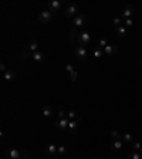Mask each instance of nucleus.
Masks as SVG:
<instances>
[{
    "label": "nucleus",
    "mask_w": 142,
    "mask_h": 159,
    "mask_svg": "<svg viewBox=\"0 0 142 159\" xmlns=\"http://www.w3.org/2000/svg\"><path fill=\"white\" fill-rule=\"evenodd\" d=\"M74 56H75L80 61H84L85 58L88 57V50H87L85 47H83V45H78V47L74 48Z\"/></svg>",
    "instance_id": "obj_1"
},
{
    "label": "nucleus",
    "mask_w": 142,
    "mask_h": 159,
    "mask_svg": "<svg viewBox=\"0 0 142 159\" xmlns=\"http://www.w3.org/2000/svg\"><path fill=\"white\" fill-rule=\"evenodd\" d=\"M90 41H91V36H90V33L88 32H81L77 36V43L80 45H83V47H85Z\"/></svg>",
    "instance_id": "obj_2"
},
{
    "label": "nucleus",
    "mask_w": 142,
    "mask_h": 159,
    "mask_svg": "<svg viewBox=\"0 0 142 159\" xmlns=\"http://www.w3.org/2000/svg\"><path fill=\"white\" fill-rule=\"evenodd\" d=\"M54 17V13L50 12L48 9H45V10H43V12L40 13V16H39V20H40V23H50L51 21V19Z\"/></svg>",
    "instance_id": "obj_3"
},
{
    "label": "nucleus",
    "mask_w": 142,
    "mask_h": 159,
    "mask_svg": "<svg viewBox=\"0 0 142 159\" xmlns=\"http://www.w3.org/2000/svg\"><path fill=\"white\" fill-rule=\"evenodd\" d=\"M64 14H65V17H72V16H77V14H78V6L75 4V3H71V4H68V6L65 7Z\"/></svg>",
    "instance_id": "obj_4"
},
{
    "label": "nucleus",
    "mask_w": 142,
    "mask_h": 159,
    "mask_svg": "<svg viewBox=\"0 0 142 159\" xmlns=\"http://www.w3.org/2000/svg\"><path fill=\"white\" fill-rule=\"evenodd\" d=\"M134 12H135V9H134V6H131V4H128V6L125 7L122 10V13H121V19H122V21L125 19H132V14H134Z\"/></svg>",
    "instance_id": "obj_5"
},
{
    "label": "nucleus",
    "mask_w": 142,
    "mask_h": 159,
    "mask_svg": "<svg viewBox=\"0 0 142 159\" xmlns=\"http://www.w3.org/2000/svg\"><path fill=\"white\" fill-rule=\"evenodd\" d=\"M47 7H48V10H50V12H53L54 14H56V12L61 9V1H60V0H53V1H48V3H47Z\"/></svg>",
    "instance_id": "obj_6"
},
{
    "label": "nucleus",
    "mask_w": 142,
    "mask_h": 159,
    "mask_svg": "<svg viewBox=\"0 0 142 159\" xmlns=\"http://www.w3.org/2000/svg\"><path fill=\"white\" fill-rule=\"evenodd\" d=\"M6 155H7V158H9V159H20L23 153L20 152L19 149H16V148H12V149H9V151H7Z\"/></svg>",
    "instance_id": "obj_7"
},
{
    "label": "nucleus",
    "mask_w": 142,
    "mask_h": 159,
    "mask_svg": "<svg viewBox=\"0 0 142 159\" xmlns=\"http://www.w3.org/2000/svg\"><path fill=\"white\" fill-rule=\"evenodd\" d=\"M85 20H87V19H85L84 14H77V16L74 17V21H72V23H74V27H75V29H78V27L84 26Z\"/></svg>",
    "instance_id": "obj_8"
},
{
    "label": "nucleus",
    "mask_w": 142,
    "mask_h": 159,
    "mask_svg": "<svg viewBox=\"0 0 142 159\" xmlns=\"http://www.w3.org/2000/svg\"><path fill=\"white\" fill-rule=\"evenodd\" d=\"M124 147V141L122 139H114L112 142H111V151H119V149H122Z\"/></svg>",
    "instance_id": "obj_9"
},
{
    "label": "nucleus",
    "mask_w": 142,
    "mask_h": 159,
    "mask_svg": "<svg viewBox=\"0 0 142 159\" xmlns=\"http://www.w3.org/2000/svg\"><path fill=\"white\" fill-rule=\"evenodd\" d=\"M31 60H34L36 63H43V61L45 60L44 53H41V51H36V53H33V54H31Z\"/></svg>",
    "instance_id": "obj_10"
},
{
    "label": "nucleus",
    "mask_w": 142,
    "mask_h": 159,
    "mask_svg": "<svg viewBox=\"0 0 142 159\" xmlns=\"http://www.w3.org/2000/svg\"><path fill=\"white\" fill-rule=\"evenodd\" d=\"M68 125H70V119H68V118H64V119H57V122H56V127H57L58 129H67V128H68Z\"/></svg>",
    "instance_id": "obj_11"
},
{
    "label": "nucleus",
    "mask_w": 142,
    "mask_h": 159,
    "mask_svg": "<svg viewBox=\"0 0 142 159\" xmlns=\"http://www.w3.org/2000/svg\"><path fill=\"white\" fill-rule=\"evenodd\" d=\"M115 33L118 37H125L127 36V33H128V27H125V26H119V27H115Z\"/></svg>",
    "instance_id": "obj_12"
},
{
    "label": "nucleus",
    "mask_w": 142,
    "mask_h": 159,
    "mask_svg": "<svg viewBox=\"0 0 142 159\" xmlns=\"http://www.w3.org/2000/svg\"><path fill=\"white\" fill-rule=\"evenodd\" d=\"M102 51H104V54H107V56H114V54H116V45L108 44Z\"/></svg>",
    "instance_id": "obj_13"
},
{
    "label": "nucleus",
    "mask_w": 142,
    "mask_h": 159,
    "mask_svg": "<svg viewBox=\"0 0 142 159\" xmlns=\"http://www.w3.org/2000/svg\"><path fill=\"white\" fill-rule=\"evenodd\" d=\"M57 149H58V147H56V145H47V147L44 148V151H45V153H48V155H54V153H57Z\"/></svg>",
    "instance_id": "obj_14"
},
{
    "label": "nucleus",
    "mask_w": 142,
    "mask_h": 159,
    "mask_svg": "<svg viewBox=\"0 0 142 159\" xmlns=\"http://www.w3.org/2000/svg\"><path fill=\"white\" fill-rule=\"evenodd\" d=\"M43 115H44V117H47V118H48V117H53V115H54V111H53L51 107L44 105V107H43Z\"/></svg>",
    "instance_id": "obj_15"
},
{
    "label": "nucleus",
    "mask_w": 142,
    "mask_h": 159,
    "mask_svg": "<svg viewBox=\"0 0 142 159\" xmlns=\"http://www.w3.org/2000/svg\"><path fill=\"white\" fill-rule=\"evenodd\" d=\"M121 139H122L125 144H132V142H134V136L131 134H128V132H125V134H122Z\"/></svg>",
    "instance_id": "obj_16"
},
{
    "label": "nucleus",
    "mask_w": 142,
    "mask_h": 159,
    "mask_svg": "<svg viewBox=\"0 0 142 159\" xmlns=\"http://www.w3.org/2000/svg\"><path fill=\"white\" fill-rule=\"evenodd\" d=\"M29 50L33 53H36V51H39V41H36V40H33L30 41V44H29Z\"/></svg>",
    "instance_id": "obj_17"
},
{
    "label": "nucleus",
    "mask_w": 142,
    "mask_h": 159,
    "mask_svg": "<svg viewBox=\"0 0 142 159\" xmlns=\"http://www.w3.org/2000/svg\"><path fill=\"white\" fill-rule=\"evenodd\" d=\"M3 75H4V80H7V81H13L14 78H16V74H14V73L10 70V68H9V70H7L6 73L3 74Z\"/></svg>",
    "instance_id": "obj_18"
},
{
    "label": "nucleus",
    "mask_w": 142,
    "mask_h": 159,
    "mask_svg": "<svg viewBox=\"0 0 142 159\" xmlns=\"http://www.w3.org/2000/svg\"><path fill=\"white\" fill-rule=\"evenodd\" d=\"M67 118H68L70 121H80V117L77 115L75 111H68V112H67Z\"/></svg>",
    "instance_id": "obj_19"
},
{
    "label": "nucleus",
    "mask_w": 142,
    "mask_h": 159,
    "mask_svg": "<svg viewBox=\"0 0 142 159\" xmlns=\"http://www.w3.org/2000/svg\"><path fill=\"white\" fill-rule=\"evenodd\" d=\"M68 129H70L72 134H75L78 131V121H70V125H68Z\"/></svg>",
    "instance_id": "obj_20"
},
{
    "label": "nucleus",
    "mask_w": 142,
    "mask_h": 159,
    "mask_svg": "<svg viewBox=\"0 0 142 159\" xmlns=\"http://www.w3.org/2000/svg\"><path fill=\"white\" fill-rule=\"evenodd\" d=\"M108 44H110V43H108V40H107L105 37H101L100 40H98V47H100L101 50H104V48H105Z\"/></svg>",
    "instance_id": "obj_21"
},
{
    "label": "nucleus",
    "mask_w": 142,
    "mask_h": 159,
    "mask_svg": "<svg viewBox=\"0 0 142 159\" xmlns=\"http://www.w3.org/2000/svg\"><path fill=\"white\" fill-rule=\"evenodd\" d=\"M110 135H111V138H112V139H121V136H122V134H121V132H118L116 129H111Z\"/></svg>",
    "instance_id": "obj_22"
},
{
    "label": "nucleus",
    "mask_w": 142,
    "mask_h": 159,
    "mask_svg": "<svg viewBox=\"0 0 142 159\" xmlns=\"http://www.w3.org/2000/svg\"><path fill=\"white\" fill-rule=\"evenodd\" d=\"M131 147H132V149H134L135 152H138V151H141V149H142L141 142H138V141H134V142L131 144Z\"/></svg>",
    "instance_id": "obj_23"
},
{
    "label": "nucleus",
    "mask_w": 142,
    "mask_h": 159,
    "mask_svg": "<svg viewBox=\"0 0 142 159\" xmlns=\"http://www.w3.org/2000/svg\"><path fill=\"white\" fill-rule=\"evenodd\" d=\"M141 153L139 152H135V151H132L131 153H128V159H141Z\"/></svg>",
    "instance_id": "obj_24"
},
{
    "label": "nucleus",
    "mask_w": 142,
    "mask_h": 159,
    "mask_svg": "<svg viewBox=\"0 0 142 159\" xmlns=\"http://www.w3.org/2000/svg\"><path fill=\"white\" fill-rule=\"evenodd\" d=\"M112 23H114V26H115V27H119V26H122L124 21H122V19L118 16V17H115V19L112 20Z\"/></svg>",
    "instance_id": "obj_25"
},
{
    "label": "nucleus",
    "mask_w": 142,
    "mask_h": 159,
    "mask_svg": "<svg viewBox=\"0 0 142 159\" xmlns=\"http://www.w3.org/2000/svg\"><path fill=\"white\" fill-rule=\"evenodd\" d=\"M122 24L125 26V27H132V26H134V20L132 19H125Z\"/></svg>",
    "instance_id": "obj_26"
},
{
    "label": "nucleus",
    "mask_w": 142,
    "mask_h": 159,
    "mask_svg": "<svg viewBox=\"0 0 142 159\" xmlns=\"http://www.w3.org/2000/svg\"><path fill=\"white\" fill-rule=\"evenodd\" d=\"M65 152H67V148H65L64 145H61V147H58V149H57V153H58V155H64Z\"/></svg>",
    "instance_id": "obj_27"
},
{
    "label": "nucleus",
    "mask_w": 142,
    "mask_h": 159,
    "mask_svg": "<svg viewBox=\"0 0 142 159\" xmlns=\"http://www.w3.org/2000/svg\"><path fill=\"white\" fill-rule=\"evenodd\" d=\"M57 115H58V119H64V118H67V112L63 111V109H61V111H58Z\"/></svg>",
    "instance_id": "obj_28"
},
{
    "label": "nucleus",
    "mask_w": 142,
    "mask_h": 159,
    "mask_svg": "<svg viewBox=\"0 0 142 159\" xmlns=\"http://www.w3.org/2000/svg\"><path fill=\"white\" fill-rule=\"evenodd\" d=\"M77 78H78V73L75 70L72 71V73H70V80H71V81H75Z\"/></svg>",
    "instance_id": "obj_29"
},
{
    "label": "nucleus",
    "mask_w": 142,
    "mask_h": 159,
    "mask_svg": "<svg viewBox=\"0 0 142 159\" xmlns=\"http://www.w3.org/2000/svg\"><path fill=\"white\" fill-rule=\"evenodd\" d=\"M102 54H104V51L101 50V48H97V50L94 51V56L97 58H100V57H102Z\"/></svg>",
    "instance_id": "obj_30"
},
{
    "label": "nucleus",
    "mask_w": 142,
    "mask_h": 159,
    "mask_svg": "<svg viewBox=\"0 0 142 159\" xmlns=\"http://www.w3.org/2000/svg\"><path fill=\"white\" fill-rule=\"evenodd\" d=\"M75 34H80V33H77V29H75V27H72V29H71V40L75 38Z\"/></svg>",
    "instance_id": "obj_31"
},
{
    "label": "nucleus",
    "mask_w": 142,
    "mask_h": 159,
    "mask_svg": "<svg viewBox=\"0 0 142 159\" xmlns=\"http://www.w3.org/2000/svg\"><path fill=\"white\" fill-rule=\"evenodd\" d=\"M9 70V68H7V65L4 63H1L0 64V71H1V73H3V74H4V73H6V71Z\"/></svg>",
    "instance_id": "obj_32"
},
{
    "label": "nucleus",
    "mask_w": 142,
    "mask_h": 159,
    "mask_svg": "<svg viewBox=\"0 0 142 159\" xmlns=\"http://www.w3.org/2000/svg\"><path fill=\"white\" fill-rule=\"evenodd\" d=\"M29 57H31V54H29V53H26V51L21 53V58H23V60H27Z\"/></svg>",
    "instance_id": "obj_33"
},
{
    "label": "nucleus",
    "mask_w": 142,
    "mask_h": 159,
    "mask_svg": "<svg viewBox=\"0 0 142 159\" xmlns=\"http://www.w3.org/2000/svg\"><path fill=\"white\" fill-rule=\"evenodd\" d=\"M65 70L68 71V73H72V71H74V67H72V64H67V65H65Z\"/></svg>",
    "instance_id": "obj_34"
},
{
    "label": "nucleus",
    "mask_w": 142,
    "mask_h": 159,
    "mask_svg": "<svg viewBox=\"0 0 142 159\" xmlns=\"http://www.w3.org/2000/svg\"><path fill=\"white\" fill-rule=\"evenodd\" d=\"M92 159H98V158H92Z\"/></svg>",
    "instance_id": "obj_35"
},
{
    "label": "nucleus",
    "mask_w": 142,
    "mask_h": 159,
    "mask_svg": "<svg viewBox=\"0 0 142 159\" xmlns=\"http://www.w3.org/2000/svg\"><path fill=\"white\" fill-rule=\"evenodd\" d=\"M141 155H142V149H141Z\"/></svg>",
    "instance_id": "obj_36"
}]
</instances>
